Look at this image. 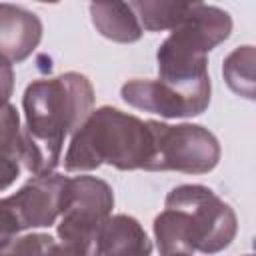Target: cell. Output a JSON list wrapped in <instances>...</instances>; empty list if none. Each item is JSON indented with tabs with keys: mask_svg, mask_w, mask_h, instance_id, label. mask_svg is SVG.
Listing matches in <instances>:
<instances>
[{
	"mask_svg": "<svg viewBox=\"0 0 256 256\" xmlns=\"http://www.w3.org/2000/svg\"><path fill=\"white\" fill-rule=\"evenodd\" d=\"M22 108V166L32 176L50 174L62 160L64 140L94 110V88L80 72L40 78L26 86Z\"/></svg>",
	"mask_w": 256,
	"mask_h": 256,
	"instance_id": "6da1fadb",
	"label": "cell"
},
{
	"mask_svg": "<svg viewBox=\"0 0 256 256\" xmlns=\"http://www.w3.org/2000/svg\"><path fill=\"white\" fill-rule=\"evenodd\" d=\"M154 238L160 256L218 254L238 232L236 212L214 190L202 184H180L164 200L154 218Z\"/></svg>",
	"mask_w": 256,
	"mask_h": 256,
	"instance_id": "7a4b0ae2",
	"label": "cell"
},
{
	"mask_svg": "<svg viewBox=\"0 0 256 256\" xmlns=\"http://www.w3.org/2000/svg\"><path fill=\"white\" fill-rule=\"evenodd\" d=\"M154 156L150 120L112 106L90 112L72 134L64 154L66 172H90L102 164L118 170H148Z\"/></svg>",
	"mask_w": 256,
	"mask_h": 256,
	"instance_id": "3957f363",
	"label": "cell"
},
{
	"mask_svg": "<svg viewBox=\"0 0 256 256\" xmlns=\"http://www.w3.org/2000/svg\"><path fill=\"white\" fill-rule=\"evenodd\" d=\"M230 32L232 18L226 10L192 2L186 18L158 46V80L188 96L210 100L212 86L206 54L228 40Z\"/></svg>",
	"mask_w": 256,
	"mask_h": 256,
	"instance_id": "277c9868",
	"label": "cell"
},
{
	"mask_svg": "<svg viewBox=\"0 0 256 256\" xmlns=\"http://www.w3.org/2000/svg\"><path fill=\"white\" fill-rule=\"evenodd\" d=\"M112 186L96 176H74L66 182L56 234L78 256H100L102 230L112 216Z\"/></svg>",
	"mask_w": 256,
	"mask_h": 256,
	"instance_id": "5b68a950",
	"label": "cell"
},
{
	"mask_svg": "<svg viewBox=\"0 0 256 256\" xmlns=\"http://www.w3.org/2000/svg\"><path fill=\"white\" fill-rule=\"evenodd\" d=\"M154 134V156L148 172L206 174L220 160L218 138L200 124H164L150 120Z\"/></svg>",
	"mask_w": 256,
	"mask_h": 256,
	"instance_id": "8992f818",
	"label": "cell"
},
{
	"mask_svg": "<svg viewBox=\"0 0 256 256\" xmlns=\"http://www.w3.org/2000/svg\"><path fill=\"white\" fill-rule=\"evenodd\" d=\"M68 176L50 172L30 178L18 192L0 198V236L10 242L24 230L52 226L62 212Z\"/></svg>",
	"mask_w": 256,
	"mask_h": 256,
	"instance_id": "52a82bcc",
	"label": "cell"
},
{
	"mask_svg": "<svg viewBox=\"0 0 256 256\" xmlns=\"http://www.w3.org/2000/svg\"><path fill=\"white\" fill-rule=\"evenodd\" d=\"M122 100L138 110L158 114L162 118H192L202 114L210 102L188 96L164 82L134 78L120 88Z\"/></svg>",
	"mask_w": 256,
	"mask_h": 256,
	"instance_id": "ba28073f",
	"label": "cell"
},
{
	"mask_svg": "<svg viewBox=\"0 0 256 256\" xmlns=\"http://www.w3.org/2000/svg\"><path fill=\"white\" fill-rule=\"evenodd\" d=\"M42 40L40 18L16 4L0 2V56L10 62L26 60Z\"/></svg>",
	"mask_w": 256,
	"mask_h": 256,
	"instance_id": "9c48e42d",
	"label": "cell"
},
{
	"mask_svg": "<svg viewBox=\"0 0 256 256\" xmlns=\"http://www.w3.org/2000/svg\"><path fill=\"white\" fill-rule=\"evenodd\" d=\"M152 242L142 224L128 214H114L108 218L102 238L100 256H150Z\"/></svg>",
	"mask_w": 256,
	"mask_h": 256,
	"instance_id": "30bf717a",
	"label": "cell"
},
{
	"mask_svg": "<svg viewBox=\"0 0 256 256\" xmlns=\"http://www.w3.org/2000/svg\"><path fill=\"white\" fill-rule=\"evenodd\" d=\"M90 18L94 28L112 42L132 44L144 32L130 2H94L90 4Z\"/></svg>",
	"mask_w": 256,
	"mask_h": 256,
	"instance_id": "8fae6325",
	"label": "cell"
},
{
	"mask_svg": "<svg viewBox=\"0 0 256 256\" xmlns=\"http://www.w3.org/2000/svg\"><path fill=\"white\" fill-rule=\"evenodd\" d=\"M22 168V128L16 108L0 106V192L10 188Z\"/></svg>",
	"mask_w": 256,
	"mask_h": 256,
	"instance_id": "7c38bea8",
	"label": "cell"
},
{
	"mask_svg": "<svg viewBox=\"0 0 256 256\" xmlns=\"http://www.w3.org/2000/svg\"><path fill=\"white\" fill-rule=\"evenodd\" d=\"M142 30L162 32L176 28L192 8V2H164V0H136L130 2Z\"/></svg>",
	"mask_w": 256,
	"mask_h": 256,
	"instance_id": "4fadbf2b",
	"label": "cell"
},
{
	"mask_svg": "<svg viewBox=\"0 0 256 256\" xmlns=\"http://www.w3.org/2000/svg\"><path fill=\"white\" fill-rule=\"evenodd\" d=\"M254 62H256V50L254 46H238L234 48L222 62V76L228 84V88L244 96L248 100L256 98L254 88Z\"/></svg>",
	"mask_w": 256,
	"mask_h": 256,
	"instance_id": "5bb4252c",
	"label": "cell"
},
{
	"mask_svg": "<svg viewBox=\"0 0 256 256\" xmlns=\"http://www.w3.org/2000/svg\"><path fill=\"white\" fill-rule=\"evenodd\" d=\"M0 256H78V254L46 232H32L24 236H14L10 242L0 246Z\"/></svg>",
	"mask_w": 256,
	"mask_h": 256,
	"instance_id": "9a60e30c",
	"label": "cell"
},
{
	"mask_svg": "<svg viewBox=\"0 0 256 256\" xmlns=\"http://www.w3.org/2000/svg\"><path fill=\"white\" fill-rule=\"evenodd\" d=\"M14 90V68L12 62L0 56V106L8 104Z\"/></svg>",
	"mask_w": 256,
	"mask_h": 256,
	"instance_id": "2e32d148",
	"label": "cell"
},
{
	"mask_svg": "<svg viewBox=\"0 0 256 256\" xmlns=\"http://www.w3.org/2000/svg\"><path fill=\"white\" fill-rule=\"evenodd\" d=\"M172 256H188V254H172Z\"/></svg>",
	"mask_w": 256,
	"mask_h": 256,
	"instance_id": "e0dca14e",
	"label": "cell"
},
{
	"mask_svg": "<svg viewBox=\"0 0 256 256\" xmlns=\"http://www.w3.org/2000/svg\"><path fill=\"white\" fill-rule=\"evenodd\" d=\"M0 246H4V240H2V238H0Z\"/></svg>",
	"mask_w": 256,
	"mask_h": 256,
	"instance_id": "ac0fdd59",
	"label": "cell"
},
{
	"mask_svg": "<svg viewBox=\"0 0 256 256\" xmlns=\"http://www.w3.org/2000/svg\"><path fill=\"white\" fill-rule=\"evenodd\" d=\"M244 256H252V254H244Z\"/></svg>",
	"mask_w": 256,
	"mask_h": 256,
	"instance_id": "d6986e66",
	"label": "cell"
}]
</instances>
